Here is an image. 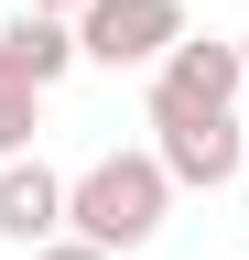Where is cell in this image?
Here are the masks:
<instances>
[{"label": "cell", "instance_id": "1", "mask_svg": "<svg viewBox=\"0 0 249 260\" xmlns=\"http://www.w3.org/2000/svg\"><path fill=\"white\" fill-rule=\"evenodd\" d=\"M173 195L184 184L163 174V152H98L87 174H65V228L119 260V249H152V239H163Z\"/></svg>", "mask_w": 249, "mask_h": 260}, {"label": "cell", "instance_id": "2", "mask_svg": "<svg viewBox=\"0 0 249 260\" xmlns=\"http://www.w3.org/2000/svg\"><path fill=\"white\" fill-rule=\"evenodd\" d=\"M152 152H163V174H173L184 195H217V184L249 174L238 109H152Z\"/></svg>", "mask_w": 249, "mask_h": 260}, {"label": "cell", "instance_id": "3", "mask_svg": "<svg viewBox=\"0 0 249 260\" xmlns=\"http://www.w3.org/2000/svg\"><path fill=\"white\" fill-rule=\"evenodd\" d=\"M184 32H195L184 0H87V11H76V54L109 65V76H130V65H163Z\"/></svg>", "mask_w": 249, "mask_h": 260}, {"label": "cell", "instance_id": "4", "mask_svg": "<svg viewBox=\"0 0 249 260\" xmlns=\"http://www.w3.org/2000/svg\"><path fill=\"white\" fill-rule=\"evenodd\" d=\"M238 87H249L238 44H206V32H184V44L152 65V109H238Z\"/></svg>", "mask_w": 249, "mask_h": 260}, {"label": "cell", "instance_id": "5", "mask_svg": "<svg viewBox=\"0 0 249 260\" xmlns=\"http://www.w3.org/2000/svg\"><path fill=\"white\" fill-rule=\"evenodd\" d=\"M0 239H11V249L65 239V174H54L44 152H11V162H0Z\"/></svg>", "mask_w": 249, "mask_h": 260}, {"label": "cell", "instance_id": "6", "mask_svg": "<svg viewBox=\"0 0 249 260\" xmlns=\"http://www.w3.org/2000/svg\"><path fill=\"white\" fill-rule=\"evenodd\" d=\"M0 54H11L33 87H54L65 65H87V54H76V22H65V11H11V22H0Z\"/></svg>", "mask_w": 249, "mask_h": 260}, {"label": "cell", "instance_id": "7", "mask_svg": "<svg viewBox=\"0 0 249 260\" xmlns=\"http://www.w3.org/2000/svg\"><path fill=\"white\" fill-rule=\"evenodd\" d=\"M44 98H54V87H33L11 54H0V162H11V152H33V130H44Z\"/></svg>", "mask_w": 249, "mask_h": 260}, {"label": "cell", "instance_id": "8", "mask_svg": "<svg viewBox=\"0 0 249 260\" xmlns=\"http://www.w3.org/2000/svg\"><path fill=\"white\" fill-rule=\"evenodd\" d=\"M22 260H109L98 239H76V228H65V239H44V249H22Z\"/></svg>", "mask_w": 249, "mask_h": 260}, {"label": "cell", "instance_id": "9", "mask_svg": "<svg viewBox=\"0 0 249 260\" xmlns=\"http://www.w3.org/2000/svg\"><path fill=\"white\" fill-rule=\"evenodd\" d=\"M22 11H65V22H76V11H87V0H22Z\"/></svg>", "mask_w": 249, "mask_h": 260}, {"label": "cell", "instance_id": "10", "mask_svg": "<svg viewBox=\"0 0 249 260\" xmlns=\"http://www.w3.org/2000/svg\"><path fill=\"white\" fill-rule=\"evenodd\" d=\"M238 65H249V32H238Z\"/></svg>", "mask_w": 249, "mask_h": 260}]
</instances>
